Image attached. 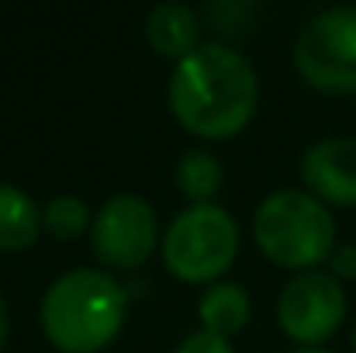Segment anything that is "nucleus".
Returning <instances> with one entry per match:
<instances>
[{"label": "nucleus", "instance_id": "nucleus-1", "mask_svg": "<svg viewBox=\"0 0 356 353\" xmlns=\"http://www.w3.org/2000/svg\"><path fill=\"white\" fill-rule=\"evenodd\" d=\"M166 101L194 135L225 139L249 125L259 101V80L238 49L225 42H201L173 66Z\"/></svg>", "mask_w": 356, "mask_h": 353}, {"label": "nucleus", "instance_id": "nucleus-14", "mask_svg": "<svg viewBox=\"0 0 356 353\" xmlns=\"http://www.w3.org/2000/svg\"><path fill=\"white\" fill-rule=\"evenodd\" d=\"M173 353H236V350H232L229 340H222V336H215V333H208V329H197V333H187V336L177 343Z\"/></svg>", "mask_w": 356, "mask_h": 353}, {"label": "nucleus", "instance_id": "nucleus-13", "mask_svg": "<svg viewBox=\"0 0 356 353\" xmlns=\"http://www.w3.org/2000/svg\"><path fill=\"white\" fill-rule=\"evenodd\" d=\"M90 226H94V215H90L87 201L76 198V194H59L42 208V229H49L59 239H76Z\"/></svg>", "mask_w": 356, "mask_h": 353}, {"label": "nucleus", "instance_id": "nucleus-3", "mask_svg": "<svg viewBox=\"0 0 356 353\" xmlns=\"http://www.w3.org/2000/svg\"><path fill=\"white\" fill-rule=\"evenodd\" d=\"M252 235L273 263L291 270H312L336 249V222L329 205L294 187L273 191L259 201Z\"/></svg>", "mask_w": 356, "mask_h": 353}, {"label": "nucleus", "instance_id": "nucleus-5", "mask_svg": "<svg viewBox=\"0 0 356 353\" xmlns=\"http://www.w3.org/2000/svg\"><path fill=\"white\" fill-rule=\"evenodd\" d=\"M294 66L315 91L356 94V7L318 10L298 31Z\"/></svg>", "mask_w": 356, "mask_h": 353}, {"label": "nucleus", "instance_id": "nucleus-11", "mask_svg": "<svg viewBox=\"0 0 356 353\" xmlns=\"http://www.w3.org/2000/svg\"><path fill=\"white\" fill-rule=\"evenodd\" d=\"M42 233V208L14 184H0V249H24Z\"/></svg>", "mask_w": 356, "mask_h": 353}, {"label": "nucleus", "instance_id": "nucleus-16", "mask_svg": "<svg viewBox=\"0 0 356 353\" xmlns=\"http://www.w3.org/2000/svg\"><path fill=\"white\" fill-rule=\"evenodd\" d=\"M7 340V308H3V298H0V347Z\"/></svg>", "mask_w": 356, "mask_h": 353}, {"label": "nucleus", "instance_id": "nucleus-8", "mask_svg": "<svg viewBox=\"0 0 356 353\" xmlns=\"http://www.w3.org/2000/svg\"><path fill=\"white\" fill-rule=\"evenodd\" d=\"M301 180L308 194L325 205H356V139H318L301 156Z\"/></svg>", "mask_w": 356, "mask_h": 353}, {"label": "nucleus", "instance_id": "nucleus-9", "mask_svg": "<svg viewBox=\"0 0 356 353\" xmlns=\"http://www.w3.org/2000/svg\"><path fill=\"white\" fill-rule=\"evenodd\" d=\"M197 31H201V24H197L194 7H187L180 0H163V3H156L145 14V38H149V45L156 52L177 59V63L201 45Z\"/></svg>", "mask_w": 356, "mask_h": 353}, {"label": "nucleus", "instance_id": "nucleus-4", "mask_svg": "<svg viewBox=\"0 0 356 353\" xmlns=\"http://www.w3.org/2000/svg\"><path fill=\"white\" fill-rule=\"evenodd\" d=\"M238 249V222L215 201L187 205L163 235V260L170 274L187 284H215Z\"/></svg>", "mask_w": 356, "mask_h": 353}, {"label": "nucleus", "instance_id": "nucleus-15", "mask_svg": "<svg viewBox=\"0 0 356 353\" xmlns=\"http://www.w3.org/2000/svg\"><path fill=\"white\" fill-rule=\"evenodd\" d=\"M329 263H332V277L353 281L356 277V242H336Z\"/></svg>", "mask_w": 356, "mask_h": 353}, {"label": "nucleus", "instance_id": "nucleus-18", "mask_svg": "<svg viewBox=\"0 0 356 353\" xmlns=\"http://www.w3.org/2000/svg\"><path fill=\"white\" fill-rule=\"evenodd\" d=\"M353 353H356V329H353Z\"/></svg>", "mask_w": 356, "mask_h": 353}, {"label": "nucleus", "instance_id": "nucleus-12", "mask_svg": "<svg viewBox=\"0 0 356 353\" xmlns=\"http://www.w3.org/2000/svg\"><path fill=\"white\" fill-rule=\"evenodd\" d=\"M225 173H222V159L211 152V149H187L177 163V187L191 198V205H201V201H211V194H218Z\"/></svg>", "mask_w": 356, "mask_h": 353}, {"label": "nucleus", "instance_id": "nucleus-10", "mask_svg": "<svg viewBox=\"0 0 356 353\" xmlns=\"http://www.w3.org/2000/svg\"><path fill=\"white\" fill-rule=\"evenodd\" d=\"M249 312H252V301H249V291L236 284V281H215L201 305H197V315H201V326L222 340H229L232 333H238L245 322H249Z\"/></svg>", "mask_w": 356, "mask_h": 353}, {"label": "nucleus", "instance_id": "nucleus-6", "mask_svg": "<svg viewBox=\"0 0 356 353\" xmlns=\"http://www.w3.org/2000/svg\"><path fill=\"white\" fill-rule=\"evenodd\" d=\"M280 329L301 347L325 343L346 319V291L329 270H301L277 298Z\"/></svg>", "mask_w": 356, "mask_h": 353}, {"label": "nucleus", "instance_id": "nucleus-2", "mask_svg": "<svg viewBox=\"0 0 356 353\" xmlns=\"http://www.w3.org/2000/svg\"><path fill=\"white\" fill-rule=\"evenodd\" d=\"M128 312V288L97 267L59 274L42 295V329L52 347L94 353L118 336Z\"/></svg>", "mask_w": 356, "mask_h": 353}, {"label": "nucleus", "instance_id": "nucleus-7", "mask_svg": "<svg viewBox=\"0 0 356 353\" xmlns=\"http://www.w3.org/2000/svg\"><path fill=\"white\" fill-rule=\"evenodd\" d=\"M159 239V219L156 208L131 191H121L101 205L90 226V246L94 256L108 267H138L152 256Z\"/></svg>", "mask_w": 356, "mask_h": 353}, {"label": "nucleus", "instance_id": "nucleus-17", "mask_svg": "<svg viewBox=\"0 0 356 353\" xmlns=\"http://www.w3.org/2000/svg\"><path fill=\"white\" fill-rule=\"evenodd\" d=\"M291 353H329V350H322V347H298V350H291Z\"/></svg>", "mask_w": 356, "mask_h": 353}]
</instances>
